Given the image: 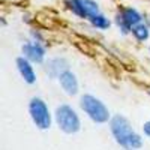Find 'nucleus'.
Masks as SVG:
<instances>
[{
  "instance_id": "nucleus-10",
  "label": "nucleus",
  "mask_w": 150,
  "mask_h": 150,
  "mask_svg": "<svg viewBox=\"0 0 150 150\" xmlns=\"http://www.w3.org/2000/svg\"><path fill=\"white\" fill-rule=\"evenodd\" d=\"M57 81H59V84H60V87H62V90H63L68 96L78 95V90H80L78 78H77V75H75L71 69L65 71V72L57 78Z\"/></svg>"
},
{
  "instance_id": "nucleus-15",
  "label": "nucleus",
  "mask_w": 150,
  "mask_h": 150,
  "mask_svg": "<svg viewBox=\"0 0 150 150\" xmlns=\"http://www.w3.org/2000/svg\"><path fill=\"white\" fill-rule=\"evenodd\" d=\"M143 21L147 24V26L150 27V17H147V15H143Z\"/></svg>"
},
{
  "instance_id": "nucleus-13",
  "label": "nucleus",
  "mask_w": 150,
  "mask_h": 150,
  "mask_svg": "<svg viewBox=\"0 0 150 150\" xmlns=\"http://www.w3.org/2000/svg\"><path fill=\"white\" fill-rule=\"evenodd\" d=\"M30 39H32V41H36V42H41V44H44L45 38H44V35L41 33V30H36V29H33V30H30Z\"/></svg>"
},
{
  "instance_id": "nucleus-3",
  "label": "nucleus",
  "mask_w": 150,
  "mask_h": 150,
  "mask_svg": "<svg viewBox=\"0 0 150 150\" xmlns=\"http://www.w3.org/2000/svg\"><path fill=\"white\" fill-rule=\"evenodd\" d=\"M54 120L62 132L74 135L81 129V119L77 110L69 104H60L54 111Z\"/></svg>"
},
{
  "instance_id": "nucleus-7",
  "label": "nucleus",
  "mask_w": 150,
  "mask_h": 150,
  "mask_svg": "<svg viewBox=\"0 0 150 150\" xmlns=\"http://www.w3.org/2000/svg\"><path fill=\"white\" fill-rule=\"evenodd\" d=\"M21 53L23 56L29 59L32 63L35 65H42L45 63V57H47V48L44 44L36 42V41H26L21 45Z\"/></svg>"
},
{
  "instance_id": "nucleus-12",
  "label": "nucleus",
  "mask_w": 150,
  "mask_h": 150,
  "mask_svg": "<svg viewBox=\"0 0 150 150\" xmlns=\"http://www.w3.org/2000/svg\"><path fill=\"white\" fill-rule=\"evenodd\" d=\"M89 23H90V26L93 27V29H96V30H107V29H110V26H111V21L104 15V14H96V15H93L90 20H89Z\"/></svg>"
},
{
  "instance_id": "nucleus-4",
  "label": "nucleus",
  "mask_w": 150,
  "mask_h": 150,
  "mask_svg": "<svg viewBox=\"0 0 150 150\" xmlns=\"http://www.w3.org/2000/svg\"><path fill=\"white\" fill-rule=\"evenodd\" d=\"M29 114L33 122V125L39 131H48L51 128L53 116L50 112V108L47 102L39 96H33L29 102Z\"/></svg>"
},
{
  "instance_id": "nucleus-5",
  "label": "nucleus",
  "mask_w": 150,
  "mask_h": 150,
  "mask_svg": "<svg viewBox=\"0 0 150 150\" xmlns=\"http://www.w3.org/2000/svg\"><path fill=\"white\" fill-rule=\"evenodd\" d=\"M114 23L122 32V35H131V30L134 26L143 23V14H140L135 8L123 6L117 11L114 17Z\"/></svg>"
},
{
  "instance_id": "nucleus-16",
  "label": "nucleus",
  "mask_w": 150,
  "mask_h": 150,
  "mask_svg": "<svg viewBox=\"0 0 150 150\" xmlns=\"http://www.w3.org/2000/svg\"><path fill=\"white\" fill-rule=\"evenodd\" d=\"M147 93L150 95V87H147Z\"/></svg>"
},
{
  "instance_id": "nucleus-17",
  "label": "nucleus",
  "mask_w": 150,
  "mask_h": 150,
  "mask_svg": "<svg viewBox=\"0 0 150 150\" xmlns=\"http://www.w3.org/2000/svg\"><path fill=\"white\" fill-rule=\"evenodd\" d=\"M149 53H150V47H149Z\"/></svg>"
},
{
  "instance_id": "nucleus-8",
  "label": "nucleus",
  "mask_w": 150,
  "mask_h": 150,
  "mask_svg": "<svg viewBox=\"0 0 150 150\" xmlns=\"http://www.w3.org/2000/svg\"><path fill=\"white\" fill-rule=\"evenodd\" d=\"M69 69V63L65 57H53L44 63V71L50 78L57 80L65 71Z\"/></svg>"
},
{
  "instance_id": "nucleus-9",
  "label": "nucleus",
  "mask_w": 150,
  "mask_h": 150,
  "mask_svg": "<svg viewBox=\"0 0 150 150\" xmlns=\"http://www.w3.org/2000/svg\"><path fill=\"white\" fill-rule=\"evenodd\" d=\"M15 65H17V71L20 74V77L24 80V83L27 84H35L36 83V71H35V63H32V62L29 59H26L24 56H20L17 57L15 60Z\"/></svg>"
},
{
  "instance_id": "nucleus-11",
  "label": "nucleus",
  "mask_w": 150,
  "mask_h": 150,
  "mask_svg": "<svg viewBox=\"0 0 150 150\" xmlns=\"http://www.w3.org/2000/svg\"><path fill=\"white\" fill-rule=\"evenodd\" d=\"M131 35H132V38H134L137 42H140V44L141 42H146L149 38H150V27L143 21V23H140V24H137V26L132 27Z\"/></svg>"
},
{
  "instance_id": "nucleus-2",
  "label": "nucleus",
  "mask_w": 150,
  "mask_h": 150,
  "mask_svg": "<svg viewBox=\"0 0 150 150\" xmlns=\"http://www.w3.org/2000/svg\"><path fill=\"white\" fill-rule=\"evenodd\" d=\"M80 108L84 111V114L93 123H98V125L108 123L110 119L112 117L108 107L101 99L93 95H89V93H86L80 98Z\"/></svg>"
},
{
  "instance_id": "nucleus-14",
  "label": "nucleus",
  "mask_w": 150,
  "mask_h": 150,
  "mask_svg": "<svg viewBox=\"0 0 150 150\" xmlns=\"http://www.w3.org/2000/svg\"><path fill=\"white\" fill-rule=\"evenodd\" d=\"M143 134L150 138V120H147V122L143 123Z\"/></svg>"
},
{
  "instance_id": "nucleus-1",
  "label": "nucleus",
  "mask_w": 150,
  "mask_h": 150,
  "mask_svg": "<svg viewBox=\"0 0 150 150\" xmlns=\"http://www.w3.org/2000/svg\"><path fill=\"white\" fill-rule=\"evenodd\" d=\"M110 132L114 141L125 150H140L143 147V138L132 126L129 119L123 114H114L110 122Z\"/></svg>"
},
{
  "instance_id": "nucleus-6",
  "label": "nucleus",
  "mask_w": 150,
  "mask_h": 150,
  "mask_svg": "<svg viewBox=\"0 0 150 150\" xmlns=\"http://www.w3.org/2000/svg\"><path fill=\"white\" fill-rule=\"evenodd\" d=\"M65 8L75 17L89 21L93 15L99 14V5L95 0H63Z\"/></svg>"
}]
</instances>
